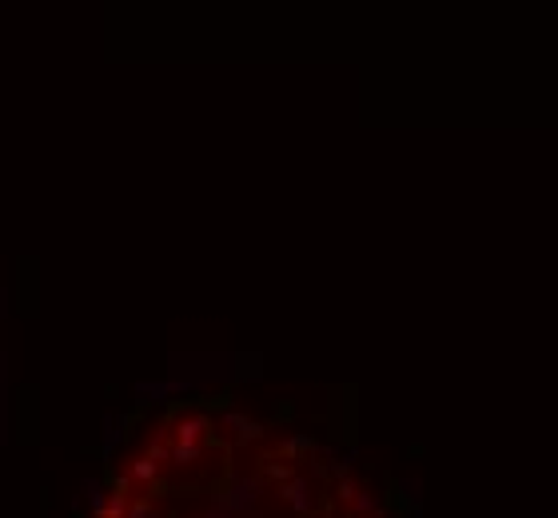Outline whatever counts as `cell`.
Here are the masks:
<instances>
[{"label":"cell","instance_id":"2","mask_svg":"<svg viewBox=\"0 0 558 518\" xmlns=\"http://www.w3.org/2000/svg\"><path fill=\"white\" fill-rule=\"evenodd\" d=\"M208 431V419H199V415H192V419H184L180 427H175V439L184 446H196V439Z\"/></svg>","mask_w":558,"mask_h":518},{"label":"cell","instance_id":"5","mask_svg":"<svg viewBox=\"0 0 558 518\" xmlns=\"http://www.w3.org/2000/svg\"><path fill=\"white\" fill-rule=\"evenodd\" d=\"M84 491H88V506L96 510V518L104 514V506H108V494H104V486L100 482H84Z\"/></svg>","mask_w":558,"mask_h":518},{"label":"cell","instance_id":"3","mask_svg":"<svg viewBox=\"0 0 558 518\" xmlns=\"http://www.w3.org/2000/svg\"><path fill=\"white\" fill-rule=\"evenodd\" d=\"M223 423H227V427H236L239 439H260V423L244 419V415H223Z\"/></svg>","mask_w":558,"mask_h":518},{"label":"cell","instance_id":"6","mask_svg":"<svg viewBox=\"0 0 558 518\" xmlns=\"http://www.w3.org/2000/svg\"><path fill=\"white\" fill-rule=\"evenodd\" d=\"M168 458H172V463H180V467H187V463H196V458H199V446H184V443H175L172 451H168Z\"/></svg>","mask_w":558,"mask_h":518},{"label":"cell","instance_id":"7","mask_svg":"<svg viewBox=\"0 0 558 518\" xmlns=\"http://www.w3.org/2000/svg\"><path fill=\"white\" fill-rule=\"evenodd\" d=\"M132 479H140V482H152L156 479V458H140V463H132Z\"/></svg>","mask_w":558,"mask_h":518},{"label":"cell","instance_id":"9","mask_svg":"<svg viewBox=\"0 0 558 518\" xmlns=\"http://www.w3.org/2000/svg\"><path fill=\"white\" fill-rule=\"evenodd\" d=\"M208 518H236V514H227V510H223V506H220V510H211Z\"/></svg>","mask_w":558,"mask_h":518},{"label":"cell","instance_id":"8","mask_svg":"<svg viewBox=\"0 0 558 518\" xmlns=\"http://www.w3.org/2000/svg\"><path fill=\"white\" fill-rule=\"evenodd\" d=\"M128 518H152V510L144 503H136V506H128Z\"/></svg>","mask_w":558,"mask_h":518},{"label":"cell","instance_id":"4","mask_svg":"<svg viewBox=\"0 0 558 518\" xmlns=\"http://www.w3.org/2000/svg\"><path fill=\"white\" fill-rule=\"evenodd\" d=\"M287 503L295 506V510H311V498H307V482H287Z\"/></svg>","mask_w":558,"mask_h":518},{"label":"cell","instance_id":"1","mask_svg":"<svg viewBox=\"0 0 558 518\" xmlns=\"http://www.w3.org/2000/svg\"><path fill=\"white\" fill-rule=\"evenodd\" d=\"M255 491H260V486H255V482L251 479H244V482H236V486H232V491L223 494V510H227V514H239V510H248L251 506V498H255Z\"/></svg>","mask_w":558,"mask_h":518}]
</instances>
